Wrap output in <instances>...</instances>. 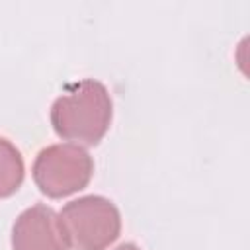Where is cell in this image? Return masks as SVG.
I'll return each mask as SVG.
<instances>
[{
  "label": "cell",
  "mask_w": 250,
  "mask_h": 250,
  "mask_svg": "<svg viewBox=\"0 0 250 250\" xmlns=\"http://www.w3.org/2000/svg\"><path fill=\"white\" fill-rule=\"evenodd\" d=\"M113 104L107 88L94 78L66 86L51 105L55 133L72 145L94 146L109 129Z\"/></svg>",
  "instance_id": "cell-1"
},
{
  "label": "cell",
  "mask_w": 250,
  "mask_h": 250,
  "mask_svg": "<svg viewBox=\"0 0 250 250\" xmlns=\"http://www.w3.org/2000/svg\"><path fill=\"white\" fill-rule=\"evenodd\" d=\"M14 250H66V242L59 225V215L43 205H31L21 211L12 229Z\"/></svg>",
  "instance_id": "cell-4"
},
{
  "label": "cell",
  "mask_w": 250,
  "mask_h": 250,
  "mask_svg": "<svg viewBox=\"0 0 250 250\" xmlns=\"http://www.w3.org/2000/svg\"><path fill=\"white\" fill-rule=\"evenodd\" d=\"M113 250H141L137 244H133V242H123V244H119L117 248H113Z\"/></svg>",
  "instance_id": "cell-6"
},
{
  "label": "cell",
  "mask_w": 250,
  "mask_h": 250,
  "mask_svg": "<svg viewBox=\"0 0 250 250\" xmlns=\"http://www.w3.org/2000/svg\"><path fill=\"white\" fill-rule=\"evenodd\" d=\"M23 158L20 150L4 137H0V199L18 191L23 182Z\"/></svg>",
  "instance_id": "cell-5"
},
{
  "label": "cell",
  "mask_w": 250,
  "mask_h": 250,
  "mask_svg": "<svg viewBox=\"0 0 250 250\" xmlns=\"http://www.w3.org/2000/svg\"><path fill=\"white\" fill-rule=\"evenodd\" d=\"M94 160L78 145L61 143L43 148L33 162L35 186L47 197L61 199L84 189L92 178Z\"/></svg>",
  "instance_id": "cell-3"
},
{
  "label": "cell",
  "mask_w": 250,
  "mask_h": 250,
  "mask_svg": "<svg viewBox=\"0 0 250 250\" xmlns=\"http://www.w3.org/2000/svg\"><path fill=\"white\" fill-rule=\"evenodd\" d=\"M64 242L72 250H105L121 232V215L104 195H82L59 213Z\"/></svg>",
  "instance_id": "cell-2"
}]
</instances>
